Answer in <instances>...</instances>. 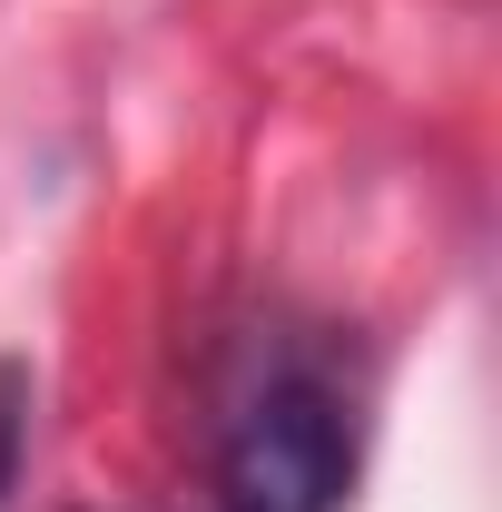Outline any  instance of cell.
Instances as JSON below:
<instances>
[{
  "label": "cell",
  "mask_w": 502,
  "mask_h": 512,
  "mask_svg": "<svg viewBox=\"0 0 502 512\" xmlns=\"http://www.w3.org/2000/svg\"><path fill=\"white\" fill-rule=\"evenodd\" d=\"M20 444H30V365H0V493L20 473Z\"/></svg>",
  "instance_id": "cell-2"
},
{
  "label": "cell",
  "mask_w": 502,
  "mask_h": 512,
  "mask_svg": "<svg viewBox=\"0 0 502 512\" xmlns=\"http://www.w3.org/2000/svg\"><path fill=\"white\" fill-rule=\"evenodd\" d=\"M355 483V424L315 365H276L247 384L217 444V503L227 512H335Z\"/></svg>",
  "instance_id": "cell-1"
}]
</instances>
